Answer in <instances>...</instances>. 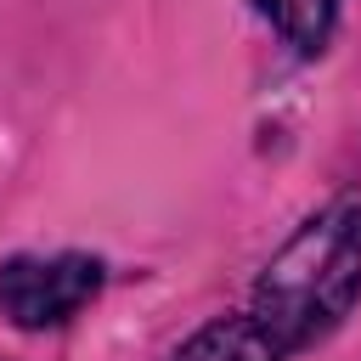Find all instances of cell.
I'll list each match as a JSON object with an SVG mask.
<instances>
[{"instance_id":"6da1fadb","label":"cell","mask_w":361,"mask_h":361,"mask_svg":"<svg viewBox=\"0 0 361 361\" xmlns=\"http://www.w3.org/2000/svg\"><path fill=\"white\" fill-rule=\"evenodd\" d=\"M361 305V203L310 214L259 271L248 322L282 350H310Z\"/></svg>"},{"instance_id":"7a4b0ae2","label":"cell","mask_w":361,"mask_h":361,"mask_svg":"<svg viewBox=\"0 0 361 361\" xmlns=\"http://www.w3.org/2000/svg\"><path fill=\"white\" fill-rule=\"evenodd\" d=\"M96 254H11L0 259V316L23 333H45L73 322L102 293Z\"/></svg>"},{"instance_id":"3957f363","label":"cell","mask_w":361,"mask_h":361,"mask_svg":"<svg viewBox=\"0 0 361 361\" xmlns=\"http://www.w3.org/2000/svg\"><path fill=\"white\" fill-rule=\"evenodd\" d=\"M169 361H282V350L248 316H220V322L197 327Z\"/></svg>"},{"instance_id":"277c9868","label":"cell","mask_w":361,"mask_h":361,"mask_svg":"<svg viewBox=\"0 0 361 361\" xmlns=\"http://www.w3.org/2000/svg\"><path fill=\"white\" fill-rule=\"evenodd\" d=\"M338 6L344 0H254V11L299 51V56H322L333 28H338Z\"/></svg>"}]
</instances>
